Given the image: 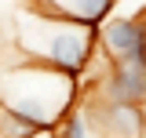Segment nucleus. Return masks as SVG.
<instances>
[{
    "label": "nucleus",
    "mask_w": 146,
    "mask_h": 138,
    "mask_svg": "<svg viewBox=\"0 0 146 138\" xmlns=\"http://www.w3.org/2000/svg\"><path fill=\"white\" fill-rule=\"evenodd\" d=\"M15 36H18V51L29 62L51 66L73 80H80L88 73L95 47H99V26L73 22V18L44 11L36 4H26L18 11Z\"/></svg>",
    "instance_id": "nucleus-1"
},
{
    "label": "nucleus",
    "mask_w": 146,
    "mask_h": 138,
    "mask_svg": "<svg viewBox=\"0 0 146 138\" xmlns=\"http://www.w3.org/2000/svg\"><path fill=\"white\" fill-rule=\"evenodd\" d=\"M77 95H80V87L73 76L51 66L29 62V58L22 66H11L0 73V109L26 116L40 131H55L58 120L73 109Z\"/></svg>",
    "instance_id": "nucleus-2"
},
{
    "label": "nucleus",
    "mask_w": 146,
    "mask_h": 138,
    "mask_svg": "<svg viewBox=\"0 0 146 138\" xmlns=\"http://www.w3.org/2000/svg\"><path fill=\"white\" fill-rule=\"evenodd\" d=\"M99 47L106 62H131L146 69V18H106L99 26Z\"/></svg>",
    "instance_id": "nucleus-3"
},
{
    "label": "nucleus",
    "mask_w": 146,
    "mask_h": 138,
    "mask_svg": "<svg viewBox=\"0 0 146 138\" xmlns=\"http://www.w3.org/2000/svg\"><path fill=\"white\" fill-rule=\"evenodd\" d=\"M91 91L110 98V102L146 109V69L131 66V62H106V69L99 73V80L91 84Z\"/></svg>",
    "instance_id": "nucleus-4"
},
{
    "label": "nucleus",
    "mask_w": 146,
    "mask_h": 138,
    "mask_svg": "<svg viewBox=\"0 0 146 138\" xmlns=\"http://www.w3.org/2000/svg\"><path fill=\"white\" fill-rule=\"evenodd\" d=\"M29 4L55 11V15H66L73 22H84V26H102L110 11L117 7V0H29Z\"/></svg>",
    "instance_id": "nucleus-5"
},
{
    "label": "nucleus",
    "mask_w": 146,
    "mask_h": 138,
    "mask_svg": "<svg viewBox=\"0 0 146 138\" xmlns=\"http://www.w3.org/2000/svg\"><path fill=\"white\" fill-rule=\"evenodd\" d=\"M55 138H91V127H88V116H84L80 102H73V109L62 116V120H58Z\"/></svg>",
    "instance_id": "nucleus-6"
},
{
    "label": "nucleus",
    "mask_w": 146,
    "mask_h": 138,
    "mask_svg": "<svg viewBox=\"0 0 146 138\" xmlns=\"http://www.w3.org/2000/svg\"><path fill=\"white\" fill-rule=\"evenodd\" d=\"M143 18H146V15H143Z\"/></svg>",
    "instance_id": "nucleus-7"
}]
</instances>
